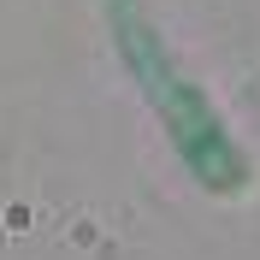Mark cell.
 I'll list each match as a JSON object with an SVG mask.
<instances>
[{
    "instance_id": "1",
    "label": "cell",
    "mask_w": 260,
    "mask_h": 260,
    "mask_svg": "<svg viewBox=\"0 0 260 260\" xmlns=\"http://www.w3.org/2000/svg\"><path fill=\"white\" fill-rule=\"evenodd\" d=\"M113 48L124 59L130 83L142 89V101L154 107L166 142L189 166V178L207 195H243L254 183V160L248 148L231 136V124L219 118V107L207 101V89L178 65V53L166 48V36L154 30V18L136 0H113Z\"/></svg>"
}]
</instances>
